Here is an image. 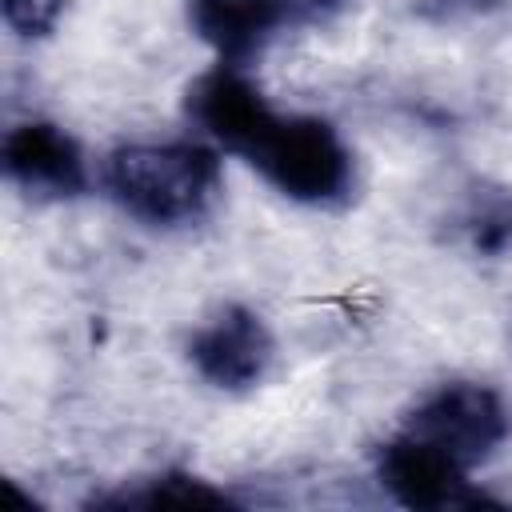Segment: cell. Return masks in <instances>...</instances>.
Returning a JSON list of instances; mask_svg holds the SVG:
<instances>
[{"label": "cell", "mask_w": 512, "mask_h": 512, "mask_svg": "<svg viewBox=\"0 0 512 512\" xmlns=\"http://www.w3.org/2000/svg\"><path fill=\"white\" fill-rule=\"evenodd\" d=\"M100 184L108 200L144 228H192L208 220L220 200V148L208 140L116 144L100 164Z\"/></svg>", "instance_id": "1"}, {"label": "cell", "mask_w": 512, "mask_h": 512, "mask_svg": "<svg viewBox=\"0 0 512 512\" xmlns=\"http://www.w3.org/2000/svg\"><path fill=\"white\" fill-rule=\"evenodd\" d=\"M240 160L252 164L284 200L304 208H344L356 192V152L332 120L312 112L268 108Z\"/></svg>", "instance_id": "2"}, {"label": "cell", "mask_w": 512, "mask_h": 512, "mask_svg": "<svg viewBox=\"0 0 512 512\" xmlns=\"http://www.w3.org/2000/svg\"><path fill=\"white\" fill-rule=\"evenodd\" d=\"M400 428L444 448L464 468H476L508 444L512 404L484 380H444L408 408Z\"/></svg>", "instance_id": "3"}, {"label": "cell", "mask_w": 512, "mask_h": 512, "mask_svg": "<svg viewBox=\"0 0 512 512\" xmlns=\"http://www.w3.org/2000/svg\"><path fill=\"white\" fill-rule=\"evenodd\" d=\"M184 352L208 388L240 396L268 380L276 364V336L256 308L220 304L204 324L192 328Z\"/></svg>", "instance_id": "4"}, {"label": "cell", "mask_w": 512, "mask_h": 512, "mask_svg": "<svg viewBox=\"0 0 512 512\" xmlns=\"http://www.w3.org/2000/svg\"><path fill=\"white\" fill-rule=\"evenodd\" d=\"M0 168L12 188L32 200H80L92 184L80 140L56 120H20L4 132Z\"/></svg>", "instance_id": "5"}, {"label": "cell", "mask_w": 512, "mask_h": 512, "mask_svg": "<svg viewBox=\"0 0 512 512\" xmlns=\"http://www.w3.org/2000/svg\"><path fill=\"white\" fill-rule=\"evenodd\" d=\"M372 472L376 484L404 508H456L484 500V492L472 488V468L408 428L376 444Z\"/></svg>", "instance_id": "6"}, {"label": "cell", "mask_w": 512, "mask_h": 512, "mask_svg": "<svg viewBox=\"0 0 512 512\" xmlns=\"http://www.w3.org/2000/svg\"><path fill=\"white\" fill-rule=\"evenodd\" d=\"M188 28L212 48L216 64L248 68L288 24V0H184Z\"/></svg>", "instance_id": "7"}, {"label": "cell", "mask_w": 512, "mask_h": 512, "mask_svg": "<svg viewBox=\"0 0 512 512\" xmlns=\"http://www.w3.org/2000/svg\"><path fill=\"white\" fill-rule=\"evenodd\" d=\"M460 232L476 256H504L512 248V188H472Z\"/></svg>", "instance_id": "8"}, {"label": "cell", "mask_w": 512, "mask_h": 512, "mask_svg": "<svg viewBox=\"0 0 512 512\" xmlns=\"http://www.w3.org/2000/svg\"><path fill=\"white\" fill-rule=\"evenodd\" d=\"M104 504H120V508H156V504H232V496L192 472H160L152 480H140V488H124L116 496H108Z\"/></svg>", "instance_id": "9"}, {"label": "cell", "mask_w": 512, "mask_h": 512, "mask_svg": "<svg viewBox=\"0 0 512 512\" xmlns=\"http://www.w3.org/2000/svg\"><path fill=\"white\" fill-rule=\"evenodd\" d=\"M64 12V0H0V16L4 28L20 40H40L56 28Z\"/></svg>", "instance_id": "10"}, {"label": "cell", "mask_w": 512, "mask_h": 512, "mask_svg": "<svg viewBox=\"0 0 512 512\" xmlns=\"http://www.w3.org/2000/svg\"><path fill=\"white\" fill-rule=\"evenodd\" d=\"M512 0H420L416 12L432 24H460V20H476L488 12H500Z\"/></svg>", "instance_id": "11"}, {"label": "cell", "mask_w": 512, "mask_h": 512, "mask_svg": "<svg viewBox=\"0 0 512 512\" xmlns=\"http://www.w3.org/2000/svg\"><path fill=\"white\" fill-rule=\"evenodd\" d=\"M304 4H316V8H336V4H344V0H304Z\"/></svg>", "instance_id": "12"}]
</instances>
